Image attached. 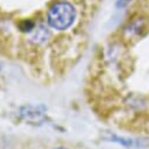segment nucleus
Returning a JSON list of instances; mask_svg holds the SVG:
<instances>
[{
    "mask_svg": "<svg viewBox=\"0 0 149 149\" xmlns=\"http://www.w3.org/2000/svg\"><path fill=\"white\" fill-rule=\"evenodd\" d=\"M76 19V9L69 1H57L51 5L47 13L48 24L57 30L70 28Z\"/></svg>",
    "mask_w": 149,
    "mask_h": 149,
    "instance_id": "f257e3e1",
    "label": "nucleus"
},
{
    "mask_svg": "<svg viewBox=\"0 0 149 149\" xmlns=\"http://www.w3.org/2000/svg\"><path fill=\"white\" fill-rule=\"evenodd\" d=\"M130 0H119V5L120 6H122V5H125V3H127V2H129Z\"/></svg>",
    "mask_w": 149,
    "mask_h": 149,
    "instance_id": "f03ea898",
    "label": "nucleus"
},
{
    "mask_svg": "<svg viewBox=\"0 0 149 149\" xmlns=\"http://www.w3.org/2000/svg\"><path fill=\"white\" fill-rule=\"evenodd\" d=\"M56 149H68V148H64V147H58V148H56Z\"/></svg>",
    "mask_w": 149,
    "mask_h": 149,
    "instance_id": "7ed1b4c3",
    "label": "nucleus"
}]
</instances>
